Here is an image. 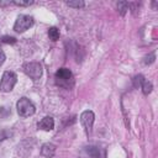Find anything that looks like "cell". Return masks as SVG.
<instances>
[{"mask_svg": "<svg viewBox=\"0 0 158 158\" xmlns=\"http://www.w3.org/2000/svg\"><path fill=\"white\" fill-rule=\"evenodd\" d=\"M4 62H5V53L2 52V49H1V47H0V65H1Z\"/></svg>", "mask_w": 158, "mask_h": 158, "instance_id": "obj_18", "label": "cell"}, {"mask_svg": "<svg viewBox=\"0 0 158 158\" xmlns=\"http://www.w3.org/2000/svg\"><path fill=\"white\" fill-rule=\"evenodd\" d=\"M0 41L1 42H4V43H16V38L15 37H11V36H2L1 38H0Z\"/></svg>", "mask_w": 158, "mask_h": 158, "instance_id": "obj_15", "label": "cell"}, {"mask_svg": "<svg viewBox=\"0 0 158 158\" xmlns=\"http://www.w3.org/2000/svg\"><path fill=\"white\" fill-rule=\"evenodd\" d=\"M23 72L27 77H30L33 80H37L42 77V65L37 62H30L23 64Z\"/></svg>", "mask_w": 158, "mask_h": 158, "instance_id": "obj_4", "label": "cell"}, {"mask_svg": "<svg viewBox=\"0 0 158 158\" xmlns=\"http://www.w3.org/2000/svg\"><path fill=\"white\" fill-rule=\"evenodd\" d=\"M141 88H142V91H143V94H144V95H148V94L152 91V89H153V85H152V83H151V81H148V80H144V81L142 83Z\"/></svg>", "mask_w": 158, "mask_h": 158, "instance_id": "obj_11", "label": "cell"}, {"mask_svg": "<svg viewBox=\"0 0 158 158\" xmlns=\"http://www.w3.org/2000/svg\"><path fill=\"white\" fill-rule=\"evenodd\" d=\"M54 152H56V146L52 143H44L41 148V153L46 158H52L54 156Z\"/></svg>", "mask_w": 158, "mask_h": 158, "instance_id": "obj_8", "label": "cell"}, {"mask_svg": "<svg viewBox=\"0 0 158 158\" xmlns=\"http://www.w3.org/2000/svg\"><path fill=\"white\" fill-rule=\"evenodd\" d=\"M94 118H95L94 112H93V111H89V110L84 111V112L80 115V122H81V125H83V127H84L86 135H89V133L91 132L93 123H94Z\"/></svg>", "mask_w": 158, "mask_h": 158, "instance_id": "obj_6", "label": "cell"}, {"mask_svg": "<svg viewBox=\"0 0 158 158\" xmlns=\"http://www.w3.org/2000/svg\"><path fill=\"white\" fill-rule=\"evenodd\" d=\"M56 84L63 89L70 90L74 86V75L68 68H59L54 74Z\"/></svg>", "mask_w": 158, "mask_h": 158, "instance_id": "obj_1", "label": "cell"}, {"mask_svg": "<svg viewBox=\"0 0 158 158\" xmlns=\"http://www.w3.org/2000/svg\"><path fill=\"white\" fill-rule=\"evenodd\" d=\"M16 107H17V112L21 117H28V116H32L36 111V107L35 105L32 104V101L27 98H21L17 104H16Z\"/></svg>", "mask_w": 158, "mask_h": 158, "instance_id": "obj_3", "label": "cell"}, {"mask_svg": "<svg viewBox=\"0 0 158 158\" xmlns=\"http://www.w3.org/2000/svg\"><path fill=\"white\" fill-rule=\"evenodd\" d=\"M154 58H156L154 53H151L149 56H146V57H144V63H146V64H151V63L154 62Z\"/></svg>", "mask_w": 158, "mask_h": 158, "instance_id": "obj_17", "label": "cell"}, {"mask_svg": "<svg viewBox=\"0 0 158 158\" xmlns=\"http://www.w3.org/2000/svg\"><path fill=\"white\" fill-rule=\"evenodd\" d=\"M67 5L70 6V7L79 9V7H83V6H84V1H81V0H77V1H67Z\"/></svg>", "mask_w": 158, "mask_h": 158, "instance_id": "obj_14", "label": "cell"}, {"mask_svg": "<svg viewBox=\"0 0 158 158\" xmlns=\"http://www.w3.org/2000/svg\"><path fill=\"white\" fill-rule=\"evenodd\" d=\"M53 127H54V120L51 116H46L38 122V128L43 131H51Z\"/></svg>", "mask_w": 158, "mask_h": 158, "instance_id": "obj_7", "label": "cell"}, {"mask_svg": "<svg viewBox=\"0 0 158 158\" xmlns=\"http://www.w3.org/2000/svg\"><path fill=\"white\" fill-rule=\"evenodd\" d=\"M128 9H130L128 2H126V1H120V2H117V10H118V12H120L121 15H125Z\"/></svg>", "mask_w": 158, "mask_h": 158, "instance_id": "obj_12", "label": "cell"}, {"mask_svg": "<svg viewBox=\"0 0 158 158\" xmlns=\"http://www.w3.org/2000/svg\"><path fill=\"white\" fill-rule=\"evenodd\" d=\"M143 81H144L143 75L138 74V75H136V77L133 78V86H135V88H138V86H141V85H142V83H143Z\"/></svg>", "mask_w": 158, "mask_h": 158, "instance_id": "obj_13", "label": "cell"}, {"mask_svg": "<svg viewBox=\"0 0 158 158\" xmlns=\"http://www.w3.org/2000/svg\"><path fill=\"white\" fill-rule=\"evenodd\" d=\"M32 25H33V19L31 16H28V15H19L16 21H15L14 30L16 32H19V33H22L26 30H28Z\"/></svg>", "mask_w": 158, "mask_h": 158, "instance_id": "obj_5", "label": "cell"}, {"mask_svg": "<svg viewBox=\"0 0 158 158\" xmlns=\"http://www.w3.org/2000/svg\"><path fill=\"white\" fill-rule=\"evenodd\" d=\"M59 36H60V33H59V30H58L57 27H51V28L48 30V37H49L51 41H57V40H59Z\"/></svg>", "mask_w": 158, "mask_h": 158, "instance_id": "obj_9", "label": "cell"}, {"mask_svg": "<svg viewBox=\"0 0 158 158\" xmlns=\"http://www.w3.org/2000/svg\"><path fill=\"white\" fill-rule=\"evenodd\" d=\"M12 4H15L17 6H30V5L33 4V1L32 0H27V1H17V0H14Z\"/></svg>", "mask_w": 158, "mask_h": 158, "instance_id": "obj_16", "label": "cell"}, {"mask_svg": "<svg viewBox=\"0 0 158 158\" xmlns=\"http://www.w3.org/2000/svg\"><path fill=\"white\" fill-rule=\"evenodd\" d=\"M86 152H88V154L91 158H100V152H99V148L98 147L89 146V147H86Z\"/></svg>", "mask_w": 158, "mask_h": 158, "instance_id": "obj_10", "label": "cell"}, {"mask_svg": "<svg viewBox=\"0 0 158 158\" xmlns=\"http://www.w3.org/2000/svg\"><path fill=\"white\" fill-rule=\"evenodd\" d=\"M16 81H17V75L14 72H10V70L4 72L1 80H0V91H2V93L11 91L14 89Z\"/></svg>", "mask_w": 158, "mask_h": 158, "instance_id": "obj_2", "label": "cell"}]
</instances>
